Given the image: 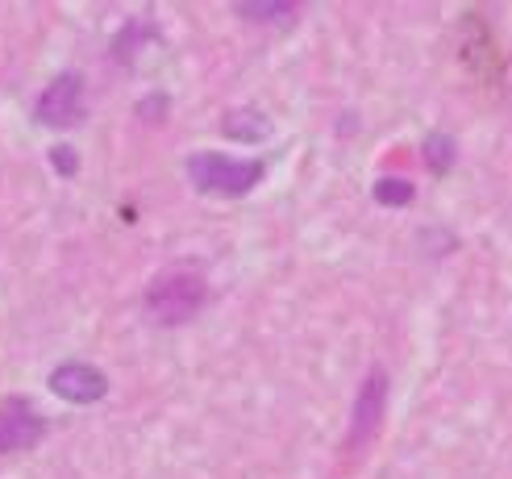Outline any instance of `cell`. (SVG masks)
Listing matches in <instances>:
<instances>
[{"instance_id":"cell-5","label":"cell","mask_w":512,"mask_h":479,"mask_svg":"<svg viewBox=\"0 0 512 479\" xmlns=\"http://www.w3.org/2000/svg\"><path fill=\"white\" fill-rule=\"evenodd\" d=\"M50 392L67 405H96L109 396V375L92 363H59L50 371Z\"/></svg>"},{"instance_id":"cell-11","label":"cell","mask_w":512,"mask_h":479,"mask_svg":"<svg viewBox=\"0 0 512 479\" xmlns=\"http://www.w3.org/2000/svg\"><path fill=\"white\" fill-rule=\"evenodd\" d=\"M238 13H242V17H288L292 9H288V5H267V9H259V5H242Z\"/></svg>"},{"instance_id":"cell-1","label":"cell","mask_w":512,"mask_h":479,"mask_svg":"<svg viewBox=\"0 0 512 479\" xmlns=\"http://www.w3.org/2000/svg\"><path fill=\"white\" fill-rule=\"evenodd\" d=\"M204 300H209V280H204V271L196 263H175L146 288L142 309L155 325H184L204 309Z\"/></svg>"},{"instance_id":"cell-7","label":"cell","mask_w":512,"mask_h":479,"mask_svg":"<svg viewBox=\"0 0 512 479\" xmlns=\"http://www.w3.org/2000/svg\"><path fill=\"white\" fill-rule=\"evenodd\" d=\"M225 134L238 142H263L271 134V121L259 109H234V113H225Z\"/></svg>"},{"instance_id":"cell-2","label":"cell","mask_w":512,"mask_h":479,"mask_svg":"<svg viewBox=\"0 0 512 479\" xmlns=\"http://www.w3.org/2000/svg\"><path fill=\"white\" fill-rule=\"evenodd\" d=\"M267 175L263 163H238V159H225V155H200L188 159V180L200 188V192H221V196H246L254 184Z\"/></svg>"},{"instance_id":"cell-6","label":"cell","mask_w":512,"mask_h":479,"mask_svg":"<svg viewBox=\"0 0 512 479\" xmlns=\"http://www.w3.org/2000/svg\"><path fill=\"white\" fill-rule=\"evenodd\" d=\"M383 396H388V375L371 371L354 400V421H350V446H363L383 421Z\"/></svg>"},{"instance_id":"cell-4","label":"cell","mask_w":512,"mask_h":479,"mask_svg":"<svg viewBox=\"0 0 512 479\" xmlns=\"http://www.w3.org/2000/svg\"><path fill=\"white\" fill-rule=\"evenodd\" d=\"M38 121L50 130H71L75 121H84V80L75 71H63L59 80L38 96Z\"/></svg>"},{"instance_id":"cell-9","label":"cell","mask_w":512,"mask_h":479,"mask_svg":"<svg viewBox=\"0 0 512 479\" xmlns=\"http://www.w3.org/2000/svg\"><path fill=\"white\" fill-rule=\"evenodd\" d=\"M375 200H379V205L400 209V205H408V200H413V184H408V180H379V184H375Z\"/></svg>"},{"instance_id":"cell-8","label":"cell","mask_w":512,"mask_h":479,"mask_svg":"<svg viewBox=\"0 0 512 479\" xmlns=\"http://www.w3.org/2000/svg\"><path fill=\"white\" fill-rule=\"evenodd\" d=\"M425 163H429L433 171H450V163H454V142H450L446 134H429V138H425Z\"/></svg>"},{"instance_id":"cell-10","label":"cell","mask_w":512,"mask_h":479,"mask_svg":"<svg viewBox=\"0 0 512 479\" xmlns=\"http://www.w3.org/2000/svg\"><path fill=\"white\" fill-rule=\"evenodd\" d=\"M50 163H55L63 175H75V163H80V159H75L71 146H55V150H50Z\"/></svg>"},{"instance_id":"cell-3","label":"cell","mask_w":512,"mask_h":479,"mask_svg":"<svg viewBox=\"0 0 512 479\" xmlns=\"http://www.w3.org/2000/svg\"><path fill=\"white\" fill-rule=\"evenodd\" d=\"M42 434H46V417L34 409L30 396H9L0 405V455L30 450L42 442Z\"/></svg>"}]
</instances>
